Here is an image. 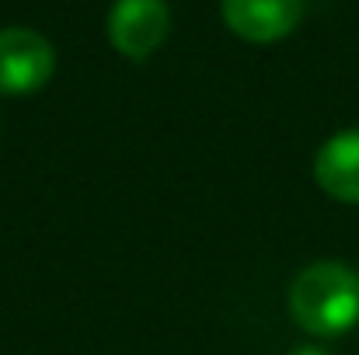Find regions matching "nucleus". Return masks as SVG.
<instances>
[{"instance_id":"2","label":"nucleus","mask_w":359,"mask_h":355,"mask_svg":"<svg viewBox=\"0 0 359 355\" xmlns=\"http://www.w3.org/2000/svg\"><path fill=\"white\" fill-rule=\"evenodd\" d=\"M56 70V53L32 28H0V95H32Z\"/></svg>"},{"instance_id":"4","label":"nucleus","mask_w":359,"mask_h":355,"mask_svg":"<svg viewBox=\"0 0 359 355\" xmlns=\"http://www.w3.org/2000/svg\"><path fill=\"white\" fill-rule=\"evenodd\" d=\"M220 11L244 42H279L300 25L304 0H224Z\"/></svg>"},{"instance_id":"1","label":"nucleus","mask_w":359,"mask_h":355,"mask_svg":"<svg viewBox=\"0 0 359 355\" xmlns=\"http://www.w3.org/2000/svg\"><path fill=\"white\" fill-rule=\"evenodd\" d=\"M290 314L314 338H339L359 324V272L342 261L307 265L290 286Z\"/></svg>"},{"instance_id":"3","label":"nucleus","mask_w":359,"mask_h":355,"mask_svg":"<svg viewBox=\"0 0 359 355\" xmlns=\"http://www.w3.org/2000/svg\"><path fill=\"white\" fill-rule=\"evenodd\" d=\"M171 14L164 0H116L109 11V42L129 60H147L164 46Z\"/></svg>"},{"instance_id":"5","label":"nucleus","mask_w":359,"mask_h":355,"mask_svg":"<svg viewBox=\"0 0 359 355\" xmlns=\"http://www.w3.org/2000/svg\"><path fill=\"white\" fill-rule=\"evenodd\" d=\"M314 178L332 199L359 206V129L335 132L318 150Z\"/></svg>"}]
</instances>
